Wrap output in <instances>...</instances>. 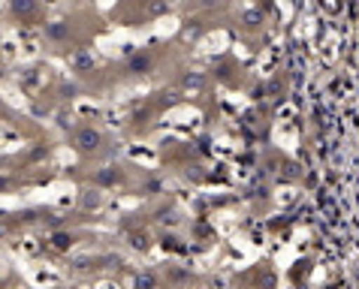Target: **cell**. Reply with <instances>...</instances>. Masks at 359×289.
<instances>
[{"label": "cell", "mask_w": 359, "mask_h": 289, "mask_svg": "<svg viewBox=\"0 0 359 289\" xmlns=\"http://www.w3.org/2000/svg\"><path fill=\"white\" fill-rule=\"evenodd\" d=\"M46 36L52 39V43H67V39L73 36V24L69 22H48L46 24Z\"/></svg>", "instance_id": "4"}, {"label": "cell", "mask_w": 359, "mask_h": 289, "mask_svg": "<svg viewBox=\"0 0 359 289\" xmlns=\"http://www.w3.org/2000/svg\"><path fill=\"white\" fill-rule=\"evenodd\" d=\"M6 235H9V223L0 220V238H6Z\"/></svg>", "instance_id": "16"}, {"label": "cell", "mask_w": 359, "mask_h": 289, "mask_svg": "<svg viewBox=\"0 0 359 289\" xmlns=\"http://www.w3.org/2000/svg\"><path fill=\"white\" fill-rule=\"evenodd\" d=\"M184 85H187V87H191V85L199 87V85H203V76H184Z\"/></svg>", "instance_id": "13"}, {"label": "cell", "mask_w": 359, "mask_h": 289, "mask_svg": "<svg viewBox=\"0 0 359 289\" xmlns=\"http://www.w3.org/2000/svg\"><path fill=\"white\" fill-rule=\"evenodd\" d=\"M79 208L88 214L100 211V208H103V193H100V187H88V190L79 193Z\"/></svg>", "instance_id": "2"}, {"label": "cell", "mask_w": 359, "mask_h": 289, "mask_svg": "<svg viewBox=\"0 0 359 289\" xmlns=\"http://www.w3.org/2000/svg\"><path fill=\"white\" fill-rule=\"evenodd\" d=\"M48 244H52V247H55V251H61V253H67V251H69V247H73V244H76V235H73V232H64V229H61V232H52V241H48Z\"/></svg>", "instance_id": "7"}, {"label": "cell", "mask_w": 359, "mask_h": 289, "mask_svg": "<svg viewBox=\"0 0 359 289\" xmlns=\"http://www.w3.org/2000/svg\"><path fill=\"white\" fill-rule=\"evenodd\" d=\"M151 55L148 52H136L130 55V61H127V73H133V76H148L151 73Z\"/></svg>", "instance_id": "3"}, {"label": "cell", "mask_w": 359, "mask_h": 289, "mask_svg": "<svg viewBox=\"0 0 359 289\" xmlns=\"http://www.w3.org/2000/svg\"><path fill=\"white\" fill-rule=\"evenodd\" d=\"M118 181H121V172H118L115 166L100 169V172L94 175V184H97V187H109V184H118Z\"/></svg>", "instance_id": "6"}, {"label": "cell", "mask_w": 359, "mask_h": 289, "mask_svg": "<svg viewBox=\"0 0 359 289\" xmlns=\"http://www.w3.org/2000/svg\"><path fill=\"white\" fill-rule=\"evenodd\" d=\"M9 13L25 22V18H34L39 13V6L34 3V0H13V3H9Z\"/></svg>", "instance_id": "5"}, {"label": "cell", "mask_w": 359, "mask_h": 289, "mask_svg": "<svg viewBox=\"0 0 359 289\" xmlns=\"http://www.w3.org/2000/svg\"><path fill=\"white\" fill-rule=\"evenodd\" d=\"M100 145H103V133L97 127H82L73 133V148L79 154H94L100 151Z\"/></svg>", "instance_id": "1"}, {"label": "cell", "mask_w": 359, "mask_h": 289, "mask_svg": "<svg viewBox=\"0 0 359 289\" xmlns=\"http://www.w3.org/2000/svg\"><path fill=\"white\" fill-rule=\"evenodd\" d=\"M130 244L136 247V251H148V247H151V238H148L145 232H130Z\"/></svg>", "instance_id": "11"}, {"label": "cell", "mask_w": 359, "mask_h": 289, "mask_svg": "<svg viewBox=\"0 0 359 289\" xmlns=\"http://www.w3.org/2000/svg\"><path fill=\"white\" fill-rule=\"evenodd\" d=\"M133 289H161V277L154 272H139L133 281Z\"/></svg>", "instance_id": "8"}, {"label": "cell", "mask_w": 359, "mask_h": 289, "mask_svg": "<svg viewBox=\"0 0 359 289\" xmlns=\"http://www.w3.org/2000/svg\"><path fill=\"white\" fill-rule=\"evenodd\" d=\"M263 22H266L263 9H248V13L242 15V24L248 27V31H257V27H263Z\"/></svg>", "instance_id": "9"}, {"label": "cell", "mask_w": 359, "mask_h": 289, "mask_svg": "<svg viewBox=\"0 0 359 289\" xmlns=\"http://www.w3.org/2000/svg\"><path fill=\"white\" fill-rule=\"evenodd\" d=\"M61 94H64V99H73V97H76V87H73V85H69V87L64 85V87H61Z\"/></svg>", "instance_id": "15"}, {"label": "cell", "mask_w": 359, "mask_h": 289, "mask_svg": "<svg viewBox=\"0 0 359 289\" xmlns=\"http://www.w3.org/2000/svg\"><path fill=\"white\" fill-rule=\"evenodd\" d=\"M9 187H13V178L0 175V193H4V190H9Z\"/></svg>", "instance_id": "14"}, {"label": "cell", "mask_w": 359, "mask_h": 289, "mask_svg": "<svg viewBox=\"0 0 359 289\" xmlns=\"http://www.w3.org/2000/svg\"><path fill=\"white\" fill-rule=\"evenodd\" d=\"M73 69H76V73H88V69H94V55L76 52L73 55Z\"/></svg>", "instance_id": "10"}, {"label": "cell", "mask_w": 359, "mask_h": 289, "mask_svg": "<svg viewBox=\"0 0 359 289\" xmlns=\"http://www.w3.org/2000/svg\"><path fill=\"white\" fill-rule=\"evenodd\" d=\"M148 13H151V15H161V13H169V6H166V3H151V6H148Z\"/></svg>", "instance_id": "12"}]
</instances>
